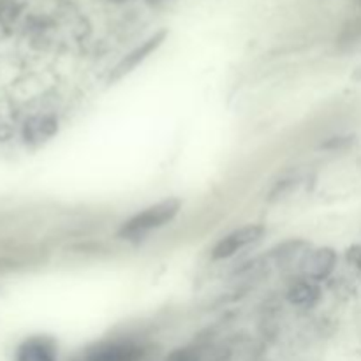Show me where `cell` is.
Here are the masks:
<instances>
[{"label":"cell","instance_id":"1","mask_svg":"<svg viewBox=\"0 0 361 361\" xmlns=\"http://www.w3.org/2000/svg\"><path fill=\"white\" fill-rule=\"evenodd\" d=\"M180 207H182V203L178 200H173V197L171 200L161 201V203L154 204V207H148L147 210L129 219L120 228L118 235L126 240L141 238V236L148 235L154 229H159L168 224V222H171L180 212Z\"/></svg>","mask_w":361,"mask_h":361},{"label":"cell","instance_id":"2","mask_svg":"<svg viewBox=\"0 0 361 361\" xmlns=\"http://www.w3.org/2000/svg\"><path fill=\"white\" fill-rule=\"evenodd\" d=\"M264 235V226L261 224H249L243 228L236 229V231L229 233L228 236L221 240L217 245L212 250V257L214 259H228V257L235 256L240 250L247 249L249 245L256 243L261 236Z\"/></svg>","mask_w":361,"mask_h":361},{"label":"cell","instance_id":"3","mask_svg":"<svg viewBox=\"0 0 361 361\" xmlns=\"http://www.w3.org/2000/svg\"><path fill=\"white\" fill-rule=\"evenodd\" d=\"M143 349L129 342H113L88 349L78 361H141Z\"/></svg>","mask_w":361,"mask_h":361},{"label":"cell","instance_id":"4","mask_svg":"<svg viewBox=\"0 0 361 361\" xmlns=\"http://www.w3.org/2000/svg\"><path fill=\"white\" fill-rule=\"evenodd\" d=\"M335 264H337V254L335 250L324 247V249H317L307 254L302 263V271L309 281H323L334 271Z\"/></svg>","mask_w":361,"mask_h":361},{"label":"cell","instance_id":"5","mask_svg":"<svg viewBox=\"0 0 361 361\" xmlns=\"http://www.w3.org/2000/svg\"><path fill=\"white\" fill-rule=\"evenodd\" d=\"M162 39H164V32H159V34H155L154 37L148 39L147 42H143L140 48H136L134 51H130L129 55H127L126 59H123L122 62L115 67V69H113L111 76H109V81H116V80H120V78L126 76V74H129L130 71H133L136 66H140V63L143 62V60L147 59L152 51H155V48L161 44Z\"/></svg>","mask_w":361,"mask_h":361},{"label":"cell","instance_id":"6","mask_svg":"<svg viewBox=\"0 0 361 361\" xmlns=\"http://www.w3.org/2000/svg\"><path fill=\"white\" fill-rule=\"evenodd\" d=\"M18 361H56L55 349L44 338H32L20 348Z\"/></svg>","mask_w":361,"mask_h":361},{"label":"cell","instance_id":"7","mask_svg":"<svg viewBox=\"0 0 361 361\" xmlns=\"http://www.w3.org/2000/svg\"><path fill=\"white\" fill-rule=\"evenodd\" d=\"M317 296H319V289L314 284V281H309V279L295 282L288 291L289 302L295 305H312Z\"/></svg>","mask_w":361,"mask_h":361},{"label":"cell","instance_id":"8","mask_svg":"<svg viewBox=\"0 0 361 361\" xmlns=\"http://www.w3.org/2000/svg\"><path fill=\"white\" fill-rule=\"evenodd\" d=\"M27 130L30 140H44L55 133L56 126L51 118H35L28 123Z\"/></svg>","mask_w":361,"mask_h":361}]
</instances>
